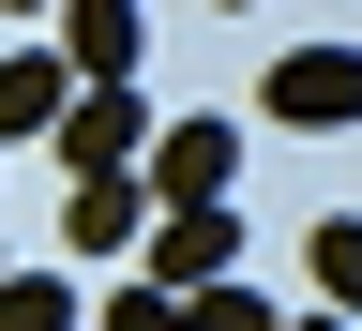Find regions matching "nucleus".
<instances>
[{
    "label": "nucleus",
    "mask_w": 362,
    "mask_h": 331,
    "mask_svg": "<svg viewBox=\"0 0 362 331\" xmlns=\"http://www.w3.org/2000/svg\"><path fill=\"white\" fill-rule=\"evenodd\" d=\"M106 331H181V301H166V287H121V301H106Z\"/></svg>",
    "instance_id": "11"
},
{
    "label": "nucleus",
    "mask_w": 362,
    "mask_h": 331,
    "mask_svg": "<svg viewBox=\"0 0 362 331\" xmlns=\"http://www.w3.org/2000/svg\"><path fill=\"white\" fill-rule=\"evenodd\" d=\"M0 16H61V0H0Z\"/></svg>",
    "instance_id": "12"
},
{
    "label": "nucleus",
    "mask_w": 362,
    "mask_h": 331,
    "mask_svg": "<svg viewBox=\"0 0 362 331\" xmlns=\"http://www.w3.org/2000/svg\"><path fill=\"white\" fill-rule=\"evenodd\" d=\"M317 287H332V316H362V211H317Z\"/></svg>",
    "instance_id": "9"
},
{
    "label": "nucleus",
    "mask_w": 362,
    "mask_h": 331,
    "mask_svg": "<svg viewBox=\"0 0 362 331\" xmlns=\"http://www.w3.org/2000/svg\"><path fill=\"white\" fill-rule=\"evenodd\" d=\"M136 241H151V196H136V166L61 196V256H136Z\"/></svg>",
    "instance_id": "6"
},
{
    "label": "nucleus",
    "mask_w": 362,
    "mask_h": 331,
    "mask_svg": "<svg viewBox=\"0 0 362 331\" xmlns=\"http://www.w3.org/2000/svg\"><path fill=\"white\" fill-rule=\"evenodd\" d=\"M136 45H151V16H136V0H61V76H76V90L136 76Z\"/></svg>",
    "instance_id": "5"
},
{
    "label": "nucleus",
    "mask_w": 362,
    "mask_h": 331,
    "mask_svg": "<svg viewBox=\"0 0 362 331\" xmlns=\"http://www.w3.org/2000/svg\"><path fill=\"white\" fill-rule=\"evenodd\" d=\"M211 271H242V211H151L136 287H211Z\"/></svg>",
    "instance_id": "4"
},
{
    "label": "nucleus",
    "mask_w": 362,
    "mask_h": 331,
    "mask_svg": "<svg viewBox=\"0 0 362 331\" xmlns=\"http://www.w3.org/2000/svg\"><path fill=\"white\" fill-rule=\"evenodd\" d=\"M0 271H16V256H0Z\"/></svg>",
    "instance_id": "15"
},
{
    "label": "nucleus",
    "mask_w": 362,
    "mask_h": 331,
    "mask_svg": "<svg viewBox=\"0 0 362 331\" xmlns=\"http://www.w3.org/2000/svg\"><path fill=\"white\" fill-rule=\"evenodd\" d=\"M45 136H61V166H76V181H121L136 151H151V106H136V76H106V90H76Z\"/></svg>",
    "instance_id": "3"
},
{
    "label": "nucleus",
    "mask_w": 362,
    "mask_h": 331,
    "mask_svg": "<svg viewBox=\"0 0 362 331\" xmlns=\"http://www.w3.org/2000/svg\"><path fill=\"white\" fill-rule=\"evenodd\" d=\"M136 196H151V211H226V196H242V121H151Z\"/></svg>",
    "instance_id": "1"
},
{
    "label": "nucleus",
    "mask_w": 362,
    "mask_h": 331,
    "mask_svg": "<svg viewBox=\"0 0 362 331\" xmlns=\"http://www.w3.org/2000/svg\"><path fill=\"white\" fill-rule=\"evenodd\" d=\"M76 106V76H61V45H0V136H45Z\"/></svg>",
    "instance_id": "7"
},
{
    "label": "nucleus",
    "mask_w": 362,
    "mask_h": 331,
    "mask_svg": "<svg viewBox=\"0 0 362 331\" xmlns=\"http://www.w3.org/2000/svg\"><path fill=\"white\" fill-rule=\"evenodd\" d=\"M0 331H76V287L61 271H0Z\"/></svg>",
    "instance_id": "10"
},
{
    "label": "nucleus",
    "mask_w": 362,
    "mask_h": 331,
    "mask_svg": "<svg viewBox=\"0 0 362 331\" xmlns=\"http://www.w3.org/2000/svg\"><path fill=\"white\" fill-rule=\"evenodd\" d=\"M257 106L287 121V136H347V121H362V45H287Z\"/></svg>",
    "instance_id": "2"
},
{
    "label": "nucleus",
    "mask_w": 362,
    "mask_h": 331,
    "mask_svg": "<svg viewBox=\"0 0 362 331\" xmlns=\"http://www.w3.org/2000/svg\"><path fill=\"white\" fill-rule=\"evenodd\" d=\"M226 16H242V0H226Z\"/></svg>",
    "instance_id": "14"
},
{
    "label": "nucleus",
    "mask_w": 362,
    "mask_h": 331,
    "mask_svg": "<svg viewBox=\"0 0 362 331\" xmlns=\"http://www.w3.org/2000/svg\"><path fill=\"white\" fill-rule=\"evenodd\" d=\"M166 301H181V331H287V316L242 287V271H211V287H166Z\"/></svg>",
    "instance_id": "8"
},
{
    "label": "nucleus",
    "mask_w": 362,
    "mask_h": 331,
    "mask_svg": "<svg viewBox=\"0 0 362 331\" xmlns=\"http://www.w3.org/2000/svg\"><path fill=\"white\" fill-rule=\"evenodd\" d=\"M302 331H362V316H302Z\"/></svg>",
    "instance_id": "13"
}]
</instances>
